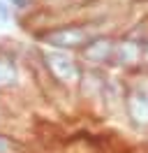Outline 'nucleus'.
<instances>
[{
	"mask_svg": "<svg viewBox=\"0 0 148 153\" xmlns=\"http://www.w3.org/2000/svg\"><path fill=\"white\" fill-rule=\"evenodd\" d=\"M102 33L97 28V21H74V23H65V26H58V28H51L46 30L44 35V42L51 44L53 49H65V51H79V49L92 37Z\"/></svg>",
	"mask_w": 148,
	"mask_h": 153,
	"instance_id": "f257e3e1",
	"label": "nucleus"
},
{
	"mask_svg": "<svg viewBox=\"0 0 148 153\" xmlns=\"http://www.w3.org/2000/svg\"><path fill=\"white\" fill-rule=\"evenodd\" d=\"M44 60H46V67L51 70V74L58 81L74 84V81L81 79V65H79V60L70 51H65V49H51V51L44 53Z\"/></svg>",
	"mask_w": 148,
	"mask_h": 153,
	"instance_id": "f03ea898",
	"label": "nucleus"
},
{
	"mask_svg": "<svg viewBox=\"0 0 148 153\" xmlns=\"http://www.w3.org/2000/svg\"><path fill=\"white\" fill-rule=\"evenodd\" d=\"M113 49H116V35L97 33L79 49V53L90 65H104V63H113Z\"/></svg>",
	"mask_w": 148,
	"mask_h": 153,
	"instance_id": "7ed1b4c3",
	"label": "nucleus"
},
{
	"mask_svg": "<svg viewBox=\"0 0 148 153\" xmlns=\"http://www.w3.org/2000/svg\"><path fill=\"white\" fill-rule=\"evenodd\" d=\"M113 63L125 65V67H134L139 63H144V37H137V35L116 37Z\"/></svg>",
	"mask_w": 148,
	"mask_h": 153,
	"instance_id": "20e7f679",
	"label": "nucleus"
},
{
	"mask_svg": "<svg viewBox=\"0 0 148 153\" xmlns=\"http://www.w3.org/2000/svg\"><path fill=\"white\" fill-rule=\"evenodd\" d=\"M16 81V65L9 56H0V86H12Z\"/></svg>",
	"mask_w": 148,
	"mask_h": 153,
	"instance_id": "39448f33",
	"label": "nucleus"
},
{
	"mask_svg": "<svg viewBox=\"0 0 148 153\" xmlns=\"http://www.w3.org/2000/svg\"><path fill=\"white\" fill-rule=\"evenodd\" d=\"M14 149H16V144L12 142L9 137L0 134V153H14Z\"/></svg>",
	"mask_w": 148,
	"mask_h": 153,
	"instance_id": "423d86ee",
	"label": "nucleus"
},
{
	"mask_svg": "<svg viewBox=\"0 0 148 153\" xmlns=\"http://www.w3.org/2000/svg\"><path fill=\"white\" fill-rule=\"evenodd\" d=\"M7 2H9V7L21 10V12H26L28 7H33V0H7Z\"/></svg>",
	"mask_w": 148,
	"mask_h": 153,
	"instance_id": "0eeeda50",
	"label": "nucleus"
},
{
	"mask_svg": "<svg viewBox=\"0 0 148 153\" xmlns=\"http://www.w3.org/2000/svg\"><path fill=\"white\" fill-rule=\"evenodd\" d=\"M0 21H9V2L0 0Z\"/></svg>",
	"mask_w": 148,
	"mask_h": 153,
	"instance_id": "6e6552de",
	"label": "nucleus"
},
{
	"mask_svg": "<svg viewBox=\"0 0 148 153\" xmlns=\"http://www.w3.org/2000/svg\"><path fill=\"white\" fill-rule=\"evenodd\" d=\"M144 63H148V35L144 37Z\"/></svg>",
	"mask_w": 148,
	"mask_h": 153,
	"instance_id": "1a4fd4ad",
	"label": "nucleus"
}]
</instances>
